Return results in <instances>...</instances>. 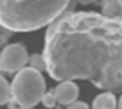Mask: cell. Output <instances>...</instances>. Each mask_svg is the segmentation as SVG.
<instances>
[{
  "label": "cell",
  "mask_w": 122,
  "mask_h": 109,
  "mask_svg": "<svg viewBox=\"0 0 122 109\" xmlns=\"http://www.w3.org/2000/svg\"><path fill=\"white\" fill-rule=\"evenodd\" d=\"M116 109H122V96H121V99H119V102L116 103Z\"/></svg>",
  "instance_id": "4fadbf2b"
},
{
  "label": "cell",
  "mask_w": 122,
  "mask_h": 109,
  "mask_svg": "<svg viewBox=\"0 0 122 109\" xmlns=\"http://www.w3.org/2000/svg\"><path fill=\"white\" fill-rule=\"evenodd\" d=\"M92 108L93 109H116V98L111 92H103L95 98Z\"/></svg>",
  "instance_id": "52a82bcc"
},
{
  "label": "cell",
  "mask_w": 122,
  "mask_h": 109,
  "mask_svg": "<svg viewBox=\"0 0 122 109\" xmlns=\"http://www.w3.org/2000/svg\"><path fill=\"white\" fill-rule=\"evenodd\" d=\"M55 98L56 102H59L60 105H72L73 102H76L78 96H79V88L75 82L66 80V82H60L56 89H55Z\"/></svg>",
  "instance_id": "5b68a950"
},
{
  "label": "cell",
  "mask_w": 122,
  "mask_h": 109,
  "mask_svg": "<svg viewBox=\"0 0 122 109\" xmlns=\"http://www.w3.org/2000/svg\"><path fill=\"white\" fill-rule=\"evenodd\" d=\"M12 100V90H10V83L0 75V105H6Z\"/></svg>",
  "instance_id": "ba28073f"
},
{
  "label": "cell",
  "mask_w": 122,
  "mask_h": 109,
  "mask_svg": "<svg viewBox=\"0 0 122 109\" xmlns=\"http://www.w3.org/2000/svg\"><path fill=\"white\" fill-rule=\"evenodd\" d=\"M69 2H0V26L9 32H30L50 25Z\"/></svg>",
  "instance_id": "7a4b0ae2"
},
{
  "label": "cell",
  "mask_w": 122,
  "mask_h": 109,
  "mask_svg": "<svg viewBox=\"0 0 122 109\" xmlns=\"http://www.w3.org/2000/svg\"><path fill=\"white\" fill-rule=\"evenodd\" d=\"M20 109H25V108H20Z\"/></svg>",
  "instance_id": "5bb4252c"
},
{
  "label": "cell",
  "mask_w": 122,
  "mask_h": 109,
  "mask_svg": "<svg viewBox=\"0 0 122 109\" xmlns=\"http://www.w3.org/2000/svg\"><path fill=\"white\" fill-rule=\"evenodd\" d=\"M42 103L46 106V108H55L56 106V98H55V93L53 92H47V93H45L43 96H42Z\"/></svg>",
  "instance_id": "30bf717a"
},
{
  "label": "cell",
  "mask_w": 122,
  "mask_h": 109,
  "mask_svg": "<svg viewBox=\"0 0 122 109\" xmlns=\"http://www.w3.org/2000/svg\"><path fill=\"white\" fill-rule=\"evenodd\" d=\"M102 16L112 20L122 22V2L121 0H108L102 3Z\"/></svg>",
  "instance_id": "8992f818"
},
{
  "label": "cell",
  "mask_w": 122,
  "mask_h": 109,
  "mask_svg": "<svg viewBox=\"0 0 122 109\" xmlns=\"http://www.w3.org/2000/svg\"><path fill=\"white\" fill-rule=\"evenodd\" d=\"M10 90L12 100L15 103H17L20 108L32 109L40 102L42 96L45 95L46 82L40 72L32 68H23L13 78Z\"/></svg>",
  "instance_id": "3957f363"
},
{
  "label": "cell",
  "mask_w": 122,
  "mask_h": 109,
  "mask_svg": "<svg viewBox=\"0 0 122 109\" xmlns=\"http://www.w3.org/2000/svg\"><path fill=\"white\" fill-rule=\"evenodd\" d=\"M10 36H12V32H9V30H6V29H3L0 26V46H3L9 40Z\"/></svg>",
  "instance_id": "8fae6325"
},
{
  "label": "cell",
  "mask_w": 122,
  "mask_h": 109,
  "mask_svg": "<svg viewBox=\"0 0 122 109\" xmlns=\"http://www.w3.org/2000/svg\"><path fill=\"white\" fill-rule=\"evenodd\" d=\"M29 54L23 45L13 43L9 46H5V49L0 53V72H19L25 68L27 63Z\"/></svg>",
  "instance_id": "277c9868"
},
{
  "label": "cell",
  "mask_w": 122,
  "mask_h": 109,
  "mask_svg": "<svg viewBox=\"0 0 122 109\" xmlns=\"http://www.w3.org/2000/svg\"><path fill=\"white\" fill-rule=\"evenodd\" d=\"M73 7L72 2L47 27L42 54L47 73L59 82L89 80L99 89L121 93L122 22Z\"/></svg>",
  "instance_id": "6da1fadb"
},
{
  "label": "cell",
  "mask_w": 122,
  "mask_h": 109,
  "mask_svg": "<svg viewBox=\"0 0 122 109\" xmlns=\"http://www.w3.org/2000/svg\"><path fill=\"white\" fill-rule=\"evenodd\" d=\"M27 63L30 65L29 68H32V69H35V70H37V72H43V70H46L45 59H43L42 54H39V53H33V54H30L29 59H27Z\"/></svg>",
  "instance_id": "9c48e42d"
},
{
  "label": "cell",
  "mask_w": 122,
  "mask_h": 109,
  "mask_svg": "<svg viewBox=\"0 0 122 109\" xmlns=\"http://www.w3.org/2000/svg\"><path fill=\"white\" fill-rule=\"evenodd\" d=\"M66 109H89V106H88V103H85V102H73L72 105H69Z\"/></svg>",
  "instance_id": "7c38bea8"
}]
</instances>
